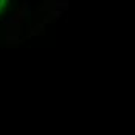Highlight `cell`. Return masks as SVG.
I'll return each instance as SVG.
<instances>
[{
  "label": "cell",
  "mask_w": 135,
  "mask_h": 135,
  "mask_svg": "<svg viewBox=\"0 0 135 135\" xmlns=\"http://www.w3.org/2000/svg\"><path fill=\"white\" fill-rule=\"evenodd\" d=\"M54 8H56V9L65 11V9L68 8V2L67 0H54Z\"/></svg>",
  "instance_id": "1"
}]
</instances>
